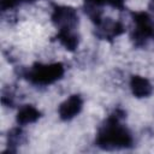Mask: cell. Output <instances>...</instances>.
Instances as JSON below:
<instances>
[{
	"instance_id": "1",
	"label": "cell",
	"mask_w": 154,
	"mask_h": 154,
	"mask_svg": "<svg viewBox=\"0 0 154 154\" xmlns=\"http://www.w3.org/2000/svg\"><path fill=\"white\" fill-rule=\"evenodd\" d=\"M125 111L122 108H116L105 123L100 126L95 143L99 148L105 150L126 149L132 147L134 138L131 132L125 125H123V119L125 118Z\"/></svg>"
},
{
	"instance_id": "2",
	"label": "cell",
	"mask_w": 154,
	"mask_h": 154,
	"mask_svg": "<svg viewBox=\"0 0 154 154\" xmlns=\"http://www.w3.org/2000/svg\"><path fill=\"white\" fill-rule=\"evenodd\" d=\"M65 73V66L63 63L40 64L36 63L30 67L20 69L18 75L25 78L28 82L35 85L46 87L59 81Z\"/></svg>"
},
{
	"instance_id": "3",
	"label": "cell",
	"mask_w": 154,
	"mask_h": 154,
	"mask_svg": "<svg viewBox=\"0 0 154 154\" xmlns=\"http://www.w3.org/2000/svg\"><path fill=\"white\" fill-rule=\"evenodd\" d=\"M134 30L131 38L137 47H146L150 42H154V19L147 12H132Z\"/></svg>"
},
{
	"instance_id": "4",
	"label": "cell",
	"mask_w": 154,
	"mask_h": 154,
	"mask_svg": "<svg viewBox=\"0 0 154 154\" xmlns=\"http://www.w3.org/2000/svg\"><path fill=\"white\" fill-rule=\"evenodd\" d=\"M51 19L52 23L58 28V31L75 30L78 24V14L76 10L71 6L65 5H54Z\"/></svg>"
},
{
	"instance_id": "5",
	"label": "cell",
	"mask_w": 154,
	"mask_h": 154,
	"mask_svg": "<svg viewBox=\"0 0 154 154\" xmlns=\"http://www.w3.org/2000/svg\"><path fill=\"white\" fill-rule=\"evenodd\" d=\"M95 34L101 40L112 41L125 31V28L122 22L113 20L111 18H102L96 25Z\"/></svg>"
},
{
	"instance_id": "6",
	"label": "cell",
	"mask_w": 154,
	"mask_h": 154,
	"mask_svg": "<svg viewBox=\"0 0 154 154\" xmlns=\"http://www.w3.org/2000/svg\"><path fill=\"white\" fill-rule=\"evenodd\" d=\"M82 108H83V99L81 97V95L73 94V95L69 96L64 102L60 103V106L58 108L59 118L65 122L71 120L81 113Z\"/></svg>"
},
{
	"instance_id": "7",
	"label": "cell",
	"mask_w": 154,
	"mask_h": 154,
	"mask_svg": "<svg viewBox=\"0 0 154 154\" xmlns=\"http://www.w3.org/2000/svg\"><path fill=\"white\" fill-rule=\"evenodd\" d=\"M130 89H131L132 94L138 99L150 96L153 94V90H154L152 83L147 78H144L142 76H138V75L131 76V78H130Z\"/></svg>"
},
{
	"instance_id": "8",
	"label": "cell",
	"mask_w": 154,
	"mask_h": 154,
	"mask_svg": "<svg viewBox=\"0 0 154 154\" xmlns=\"http://www.w3.org/2000/svg\"><path fill=\"white\" fill-rule=\"evenodd\" d=\"M40 117H41V112L36 107H34L32 105H25L19 108L16 120L18 125H28L37 122Z\"/></svg>"
},
{
	"instance_id": "9",
	"label": "cell",
	"mask_w": 154,
	"mask_h": 154,
	"mask_svg": "<svg viewBox=\"0 0 154 154\" xmlns=\"http://www.w3.org/2000/svg\"><path fill=\"white\" fill-rule=\"evenodd\" d=\"M55 40L70 52H73L79 45V37H78V35L75 30L58 31V34L55 36Z\"/></svg>"
},
{
	"instance_id": "10",
	"label": "cell",
	"mask_w": 154,
	"mask_h": 154,
	"mask_svg": "<svg viewBox=\"0 0 154 154\" xmlns=\"http://www.w3.org/2000/svg\"><path fill=\"white\" fill-rule=\"evenodd\" d=\"M26 141L25 132L20 128H13L8 131L7 134V152L10 153H16L17 148L24 144Z\"/></svg>"
},
{
	"instance_id": "11",
	"label": "cell",
	"mask_w": 154,
	"mask_h": 154,
	"mask_svg": "<svg viewBox=\"0 0 154 154\" xmlns=\"http://www.w3.org/2000/svg\"><path fill=\"white\" fill-rule=\"evenodd\" d=\"M1 102L5 106H8V107H13L14 106V103H16V94L11 88H7V89L2 90Z\"/></svg>"
},
{
	"instance_id": "12",
	"label": "cell",
	"mask_w": 154,
	"mask_h": 154,
	"mask_svg": "<svg viewBox=\"0 0 154 154\" xmlns=\"http://www.w3.org/2000/svg\"><path fill=\"white\" fill-rule=\"evenodd\" d=\"M93 2L102 6V5H109L112 7H116V8H119V10H123L124 8V1L125 0H91Z\"/></svg>"
},
{
	"instance_id": "13",
	"label": "cell",
	"mask_w": 154,
	"mask_h": 154,
	"mask_svg": "<svg viewBox=\"0 0 154 154\" xmlns=\"http://www.w3.org/2000/svg\"><path fill=\"white\" fill-rule=\"evenodd\" d=\"M152 4H153V7H154V0H152Z\"/></svg>"
}]
</instances>
